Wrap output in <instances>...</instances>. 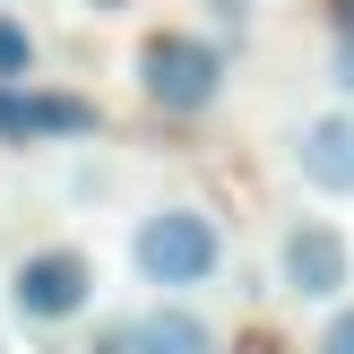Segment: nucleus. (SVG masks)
Segmentation results:
<instances>
[{"label":"nucleus","mask_w":354,"mask_h":354,"mask_svg":"<svg viewBox=\"0 0 354 354\" xmlns=\"http://www.w3.org/2000/svg\"><path fill=\"white\" fill-rule=\"evenodd\" d=\"M86 303H95V259H86L78 242L26 251V259H17V277H9V311H17V320H35V328L78 320Z\"/></svg>","instance_id":"nucleus-3"},{"label":"nucleus","mask_w":354,"mask_h":354,"mask_svg":"<svg viewBox=\"0 0 354 354\" xmlns=\"http://www.w3.org/2000/svg\"><path fill=\"white\" fill-rule=\"evenodd\" d=\"M78 9H95V17H113V9H130V0H78Z\"/></svg>","instance_id":"nucleus-13"},{"label":"nucleus","mask_w":354,"mask_h":354,"mask_svg":"<svg viewBox=\"0 0 354 354\" xmlns=\"http://www.w3.org/2000/svg\"><path fill=\"white\" fill-rule=\"evenodd\" d=\"M95 130H104L95 95L0 78V147H69V138H95Z\"/></svg>","instance_id":"nucleus-4"},{"label":"nucleus","mask_w":354,"mask_h":354,"mask_svg":"<svg viewBox=\"0 0 354 354\" xmlns=\"http://www.w3.org/2000/svg\"><path fill=\"white\" fill-rule=\"evenodd\" d=\"M86 354H138L130 320H95V337H86Z\"/></svg>","instance_id":"nucleus-11"},{"label":"nucleus","mask_w":354,"mask_h":354,"mask_svg":"<svg viewBox=\"0 0 354 354\" xmlns=\"http://www.w3.org/2000/svg\"><path fill=\"white\" fill-rule=\"evenodd\" d=\"M328 86L354 104V35H337V44H328Z\"/></svg>","instance_id":"nucleus-10"},{"label":"nucleus","mask_w":354,"mask_h":354,"mask_svg":"<svg viewBox=\"0 0 354 354\" xmlns=\"http://www.w3.org/2000/svg\"><path fill=\"white\" fill-rule=\"evenodd\" d=\"M130 337H138V354H216V328H207L190 303H156V311H138Z\"/></svg>","instance_id":"nucleus-7"},{"label":"nucleus","mask_w":354,"mask_h":354,"mask_svg":"<svg viewBox=\"0 0 354 354\" xmlns=\"http://www.w3.org/2000/svg\"><path fill=\"white\" fill-rule=\"evenodd\" d=\"M130 259H138V277H147V286L190 294V286H207V277L225 268V234H216V216H207V207H156V216H138Z\"/></svg>","instance_id":"nucleus-2"},{"label":"nucleus","mask_w":354,"mask_h":354,"mask_svg":"<svg viewBox=\"0 0 354 354\" xmlns=\"http://www.w3.org/2000/svg\"><path fill=\"white\" fill-rule=\"evenodd\" d=\"M328 17H337V35H354V0H328Z\"/></svg>","instance_id":"nucleus-12"},{"label":"nucleus","mask_w":354,"mask_h":354,"mask_svg":"<svg viewBox=\"0 0 354 354\" xmlns=\"http://www.w3.org/2000/svg\"><path fill=\"white\" fill-rule=\"evenodd\" d=\"M138 95L165 121H199L207 104L225 95V44L182 35V26H156L147 44H138Z\"/></svg>","instance_id":"nucleus-1"},{"label":"nucleus","mask_w":354,"mask_h":354,"mask_svg":"<svg viewBox=\"0 0 354 354\" xmlns=\"http://www.w3.org/2000/svg\"><path fill=\"white\" fill-rule=\"evenodd\" d=\"M311 354H354V303L337 294V303H328V328H320V346Z\"/></svg>","instance_id":"nucleus-9"},{"label":"nucleus","mask_w":354,"mask_h":354,"mask_svg":"<svg viewBox=\"0 0 354 354\" xmlns=\"http://www.w3.org/2000/svg\"><path fill=\"white\" fill-rule=\"evenodd\" d=\"M294 173H303L320 199H354V104L294 130Z\"/></svg>","instance_id":"nucleus-6"},{"label":"nucleus","mask_w":354,"mask_h":354,"mask_svg":"<svg viewBox=\"0 0 354 354\" xmlns=\"http://www.w3.org/2000/svg\"><path fill=\"white\" fill-rule=\"evenodd\" d=\"M26 69H35V35L0 9V78H26Z\"/></svg>","instance_id":"nucleus-8"},{"label":"nucleus","mask_w":354,"mask_h":354,"mask_svg":"<svg viewBox=\"0 0 354 354\" xmlns=\"http://www.w3.org/2000/svg\"><path fill=\"white\" fill-rule=\"evenodd\" d=\"M277 286H286L294 303H337V294L354 286V242H346V225L294 216L286 242H277Z\"/></svg>","instance_id":"nucleus-5"}]
</instances>
